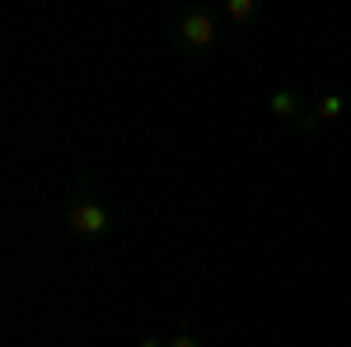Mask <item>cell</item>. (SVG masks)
<instances>
[{
  "label": "cell",
  "instance_id": "obj_2",
  "mask_svg": "<svg viewBox=\"0 0 351 347\" xmlns=\"http://www.w3.org/2000/svg\"><path fill=\"white\" fill-rule=\"evenodd\" d=\"M169 43L178 47L183 56H197V52H206V47H216L220 43V19L211 14V10H183L173 24H169Z\"/></svg>",
  "mask_w": 351,
  "mask_h": 347
},
{
  "label": "cell",
  "instance_id": "obj_5",
  "mask_svg": "<svg viewBox=\"0 0 351 347\" xmlns=\"http://www.w3.org/2000/svg\"><path fill=\"white\" fill-rule=\"evenodd\" d=\"M225 19L253 24V19H263V5H258V0H225Z\"/></svg>",
  "mask_w": 351,
  "mask_h": 347
},
{
  "label": "cell",
  "instance_id": "obj_6",
  "mask_svg": "<svg viewBox=\"0 0 351 347\" xmlns=\"http://www.w3.org/2000/svg\"><path fill=\"white\" fill-rule=\"evenodd\" d=\"M164 347H202V338H197V333H192L188 324H183V328H178L173 338H164Z\"/></svg>",
  "mask_w": 351,
  "mask_h": 347
},
{
  "label": "cell",
  "instance_id": "obj_3",
  "mask_svg": "<svg viewBox=\"0 0 351 347\" xmlns=\"http://www.w3.org/2000/svg\"><path fill=\"white\" fill-rule=\"evenodd\" d=\"M347 113V94H337V89H328L324 99L314 104V113H304V122H300V132H314L319 122H337Z\"/></svg>",
  "mask_w": 351,
  "mask_h": 347
},
{
  "label": "cell",
  "instance_id": "obj_7",
  "mask_svg": "<svg viewBox=\"0 0 351 347\" xmlns=\"http://www.w3.org/2000/svg\"><path fill=\"white\" fill-rule=\"evenodd\" d=\"M136 347H164V343H160V338H141Z\"/></svg>",
  "mask_w": 351,
  "mask_h": 347
},
{
  "label": "cell",
  "instance_id": "obj_1",
  "mask_svg": "<svg viewBox=\"0 0 351 347\" xmlns=\"http://www.w3.org/2000/svg\"><path fill=\"white\" fill-rule=\"evenodd\" d=\"M66 230L80 235V240H104V235L117 230V212L94 192L89 169H80V188H75V197L66 202Z\"/></svg>",
  "mask_w": 351,
  "mask_h": 347
},
{
  "label": "cell",
  "instance_id": "obj_4",
  "mask_svg": "<svg viewBox=\"0 0 351 347\" xmlns=\"http://www.w3.org/2000/svg\"><path fill=\"white\" fill-rule=\"evenodd\" d=\"M267 113L276 117V122H304V108H300V94L295 89H271V99H267Z\"/></svg>",
  "mask_w": 351,
  "mask_h": 347
}]
</instances>
